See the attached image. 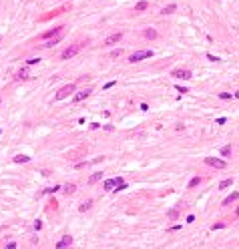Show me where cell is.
<instances>
[{"label":"cell","instance_id":"8","mask_svg":"<svg viewBox=\"0 0 239 249\" xmlns=\"http://www.w3.org/2000/svg\"><path fill=\"white\" fill-rule=\"evenodd\" d=\"M70 243H72V237H70V235H65V237L56 243V249H68V247H70Z\"/></svg>","mask_w":239,"mask_h":249},{"label":"cell","instance_id":"34","mask_svg":"<svg viewBox=\"0 0 239 249\" xmlns=\"http://www.w3.org/2000/svg\"><path fill=\"white\" fill-rule=\"evenodd\" d=\"M0 42H2V36H0Z\"/></svg>","mask_w":239,"mask_h":249},{"label":"cell","instance_id":"20","mask_svg":"<svg viewBox=\"0 0 239 249\" xmlns=\"http://www.w3.org/2000/svg\"><path fill=\"white\" fill-rule=\"evenodd\" d=\"M175 8H177L175 4H169V6H165L163 10H161V14H171V12H175Z\"/></svg>","mask_w":239,"mask_h":249},{"label":"cell","instance_id":"23","mask_svg":"<svg viewBox=\"0 0 239 249\" xmlns=\"http://www.w3.org/2000/svg\"><path fill=\"white\" fill-rule=\"evenodd\" d=\"M221 155H223V157H229V155H231V147H223V149H221Z\"/></svg>","mask_w":239,"mask_h":249},{"label":"cell","instance_id":"25","mask_svg":"<svg viewBox=\"0 0 239 249\" xmlns=\"http://www.w3.org/2000/svg\"><path fill=\"white\" fill-rule=\"evenodd\" d=\"M58 189H61V187H48V189H44V191H42V193H56Z\"/></svg>","mask_w":239,"mask_h":249},{"label":"cell","instance_id":"10","mask_svg":"<svg viewBox=\"0 0 239 249\" xmlns=\"http://www.w3.org/2000/svg\"><path fill=\"white\" fill-rule=\"evenodd\" d=\"M181 207H183V203H179V205H177V207H173V209H171V211H169V213H167V217L171 219V221H175V219H177V217H179V211H181Z\"/></svg>","mask_w":239,"mask_h":249},{"label":"cell","instance_id":"21","mask_svg":"<svg viewBox=\"0 0 239 249\" xmlns=\"http://www.w3.org/2000/svg\"><path fill=\"white\" fill-rule=\"evenodd\" d=\"M91 205H92V201H91V199H88V201H84V203H80L79 211H88V209H91Z\"/></svg>","mask_w":239,"mask_h":249},{"label":"cell","instance_id":"29","mask_svg":"<svg viewBox=\"0 0 239 249\" xmlns=\"http://www.w3.org/2000/svg\"><path fill=\"white\" fill-rule=\"evenodd\" d=\"M207 58H209V60H213V62H217V60H219V58H217V56H213V54H207Z\"/></svg>","mask_w":239,"mask_h":249},{"label":"cell","instance_id":"19","mask_svg":"<svg viewBox=\"0 0 239 249\" xmlns=\"http://www.w3.org/2000/svg\"><path fill=\"white\" fill-rule=\"evenodd\" d=\"M145 36H147V38H157V30H153V28H147V30H145Z\"/></svg>","mask_w":239,"mask_h":249},{"label":"cell","instance_id":"1","mask_svg":"<svg viewBox=\"0 0 239 249\" xmlns=\"http://www.w3.org/2000/svg\"><path fill=\"white\" fill-rule=\"evenodd\" d=\"M153 56V50H137L129 56V62H139V60H145V58H151Z\"/></svg>","mask_w":239,"mask_h":249},{"label":"cell","instance_id":"18","mask_svg":"<svg viewBox=\"0 0 239 249\" xmlns=\"http://www.w3.org/2000/svg\"><path fill=\"white\" fill-rule=\"evenodd\" d=\"M231 185H233V179H223L219 183V189H227V187H231Z\"/></svg>","mask_w":239,"mask_h":249},{"label":"cell","instance_id":"32","mask_svg":"<svg viewBox=\"0 0 239 249\" xmlns=\"http://www.w3.org/2000/svg\"><path fill=\"white\" fill-rule=\"evenodd\" d=\"M233 96H237V99H239V91H237V92H235V95H233Z\"/></svg>","mask_w":239,"mask_h":249},{"label":"cell","instance_id":"9","mask_svg":"<svg viewBox=\"0 0 239 249\" xmlns=\"http://www.w3.org/2000/svg\"><path fill=\"white\" fill-rule=\"evenodd\" d=\"M62 30H65V26H56L54 30H48V32H44V34H40V38H50V36H58V34H62Z\"/></svg>","mask_w":239,"mask_h":249},{"label":"cell","instance_id":"27","mask_svg":"<svg viewBox=\"0 0 239 249\" xmlns=\"http://www.w3.org/2000/svg\"><path fill=\"white\" fill-rule=\"evenodd\" d=\"M34 229L40 231V229H42V221H34Z\"/></svg>","mask_w":239,"mask_h":249},{"label":"cell","instance_id":"12","mask_svg":"<svg viewBox=\"0 0 239 249\" xmlns=\"http://www.w3.org/2000/svg\"><path fill=\"white\" fill-rule=\"evenodd\" d=\"M61 38H62V34H58V36H54L52 40H46V42H44V44H42V46H46V48H50V46L58 44V42H61Z\"/></svg>","mask_w":239,"mask_h":249},{"label":"cell","instance_id":"26","mask_svg":"<svg viewBox=\"0 0 239 249\" xmlns=\"http://www.w3.org/2000/svg\"><path fill=\"white\" fill-rule=\"evenodd\" d=\"M219 99L227 100V99H231V95H229V92H221V95H219Z\"/></svg>","mask_w":239,"mask_h":249},{"label":"cell","instance_id":"4","mask_svg":"<svg viewBox=\"0 0 239 249\" xmlns=\"http://www.w3.org/2000/svg\"><path fill=\"white\" fill-rule=\"evenodd\" d=\"M205 165L215 167V169H225V167H227V163L221 161V159H217V157H205Z\"/></svg>","mask_w":239,"mask_h":249},{"label":"cell","instance_id":"5","mask_svg":"<svg viewBox=\"0 0 239 249\" xmlns=\"http://www.w3.org/2000/svg\"><path fill=\"white\" fill-rule=\"evenodd\" d=\"M171 77H175V78H183V81H189L193 74H191V70H187V69H175L173 73H171Z\"/></svg>","mask_w":239,"mask_h":249},{"label":"cell","instance_id":"30","mask_svg":"<svg viewBox=\"0 0 239 249\" xmlns=\"http://www.w3.org/2000/svg\"><path fill=\"white\" fill-rule=\"evenodd\" d=\"M6 249H16V243H8V245H6Z\"/></svg>","mask_w":239,"mask_h":249},{"label":"cell","instance_id":"2","mask_svg":"<svg viewBox=\"0 0 239 249\" xmlns=\"http://www.w3.org/2000/svg\"><path fill=\"white\" fill-rule=\"evenodd\" d=\"M70 92H74V84H72V82H70V84H65V87H62L61 91L54 95V99H56V100H62V99H66Z\"/></svg>","mask_w":239,"mask_h":249},{"label":"cell","instance_id":"13","mask_svg":"<svg viewBox=\"0 0 239 249\" xmlns=\"http://www.w3.org/2000/svg\"><path fill=\"white\" fill-rule=\"evenodd\" d=\"M237 199H239V193L235 191V193H231V195H229V197H227V199H225V201H223V205H231V203H233V201H237Z\"/></svg>","mask_w":239,"mask_h":249},{"label":"cell","instance_id":"16","mask_svg":"<svg viewBox=\"0 0 239 249\" xmlns=\"http://www.w3.org/2000/svg\"><path fill=\"white\" fill-rule=\"evenodd\" d=\"M12 161H14V163H28V161H30V157H26V155H16Z\"/></svg>","mask_w":239,"mask_h":249},{"label":"cell","instance_id":"33","mask_svg":"<svg viewBox=\"0 0 239 249\" xmlns=\"http://www.w3.org/2000/svg\"><path fill=\"white\" fill-rule=\"evenodd\" d=\"M0 103H2V95H0Z\"/></svg>","mask_w":239,"mask_h":249},{"label":"cell","instance_id":"28","mask_svg":"<svg viewBox=\"0 0 239 249\" xmlns=\"http://www.w3.org/2000/svg\"><path fill=\"white\" fill-rule=\"evenodd\" d=\"M225 227V223H215V225H213V229H223Z\"/></svg>","mask_w":239,"mask_h":249},{"label":"cell","instance_id":"15","mask_svg":"<svg viewBox=\"0 0 239 249\" xmlns=\"http://www.w3.org/2000/svg\"><path fill=\"white\" fill-rule=\"evenodd\" d=\"M62 191H65V193H68V195H72V193L76 191V185H72V183H66L65 187H62Z\"/></svg>","mask_w":239,"mask_h":249},{"label":"cell","instance_id":"24","mask_svg":"<svg viewBox=\"0 0 239 249\" xmlns=\"http://www.w3.org/2000/svg\"><path fill=\"white\" fill-rule=\"evenodd\" d=\"M123 54V50L121 48H117V50H113V52H110V58H119Z\"/></svg>","mask_w":239,"mask_h":249},{"label":"cell","instance_id":"11","mask_svg":"<svg viewBox=\"0 0 239 249\" xmlns=\"http://www.w3.org/2000/svg\"><path fill=\"white\" fill-rule=\"evenodd\" d=\"M26 78H30L28 77V69H20L16 73V81H26Z\"/></svg>","mask_w":239,"mask_h":249},{"label":"cell","instance_id":"6","mask_svg":"<svg viewBox=\"0 0 239 249\" xmlns=\"http://www.w3.org/2000/svg\"><path fill=\"white\" fill-rule=\"evenodd\" d=\"M91 92H92V88H83V91H79L74 96H72V103H80V100L88 99V96H91Z\"/></svg>","mask_w":239,"mask_h":249},{"label":"cell","instance_id":"14","mask_svg":"<svg viewBox=\"0 0 239 249\" xmlns=\"http://www.w3.org/2000/svg\"><path fill=\"white\" fill-rule=\"evenodd\" d=\"M101 179H102V173H95V175L88 177V185H95L97 181H101Z\"/></svg>","mask_w":239,"mask_h":249},{"label":"cell","instance_id":"3","mask_svg":"<svg viewBox=\"0 0 239 249\" xmlns=\"http://www.w3.org/2000/svg\"><path fill=\"white\" fill-rule=\"evenodd\" d=\"M79 50H80V44H72V46H68V48L62 50L61 58H62V60H68V58H72L76 52H79Z\"/></svg>","mask_w":239,"mask_h":249},{"label":"cell","instance_id":"31","mask_svg":"<svg viewBox=\"0 0 239 249\" xmlns=\"http://www.w3.org/2000/svg\"><path fill=\"white\" fill-rule=\"evenodd\" d=\"M235 215H237V217H239V207H237V209H235Z\"/></svg>","mask_w":239,"mask_h":249},{"label":"cell","instance_id":"7","mask_svg":"<svg viewBox=\"0 0 239 249\" xmlns=\"http://www.w3.org/2000/svg\"><path fill=\"white\" fill-rule=\"evenodd\" d=\"M121 38H123V32H115V34H110V36H106V38H105V46L117 44V42H121Z\"/></svg>","mask_w":239,"mask_h":249},{"label":"cell","instance_id":"17","mask_svg":"<svg viewBox=\"0 0 239 249\" xmlns=\"http://www.w3.org/2000/svg\"><path fill=\"white\" fill-rule=\"evenodd\" d=\"M147 8H149V4L145 2V0H141V2H137V4H135V10H137V12H141V10H147Z\"/></svg>","mask_w":239,"mask_h":249},{"label":"cell","instance_id":"22","mask_svg":"<svg viewBox=\"0 0 239 249\" xmlns=\"http://www.w3.org/2000/svg\"><path fill=\"white\" fill-rule=\"evenodd\" d=\"M201 183V177H193V179L189 181V189H193V187H197V185Z\"/></svg>","mask_w":239,"mask_h":249}]
</instances>
